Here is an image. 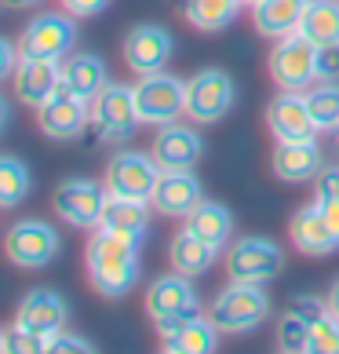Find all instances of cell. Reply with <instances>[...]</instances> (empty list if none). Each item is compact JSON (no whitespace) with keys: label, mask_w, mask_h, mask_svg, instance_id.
Masks as SVG:
<instances>
[{"label":"cell","mask_w":339,"mask_h":354,"mask_svg":"<svg viewBox=\"0 0 339 354\" xmlns=\"http://www.w3.org/2000/svg\"><path fill=\"white\" fill-rule=\"evenodd\" d=\"M135 106H139V121L164 128L179 121L186 113V81H179L172 73H146L135 84Z\"/></svg>","instance_id":"cell-4"},{"label":"cell","mask_w":339,"mask_h":354,"mask_svg":"<svg viewBox=\"0 0 339 354\" xmlns=\"http://www.w3.org/2000/svg\"><path fill=\"white\" fill-rule=\"evenodd\" d=\"M270 73L284 91H303L318 81V44H310L303 33L281 37L270 51Z\"/></svg>","instance_id":"cell-7"},{"label":"cell","mask_w":339,"mask_h":354,"mask_svg":"<svg viewBox=\"0 0 339 354\" xmlns=\"http://www.w3.org/2000/svg\"><path fill=\"white\" fill-rule=\"evenodd\" d=\"M164 354H175V351H164Z\"/></svg>","instance_id":"cell-47"},{"label":"cell","mask_w":339,"mask_h":354,"mask_svg":"<svg viewBox=\"0 0 339 354\" xmlns=\"http://www.w3.org/2000/svg\"><path fill=\"white\" fill-rule=\"evenodd\" d=\"M307 106L318 128H339V84L321 81L307 91Z\"/></svg>","instance_id":"cell-31"},{"label":"cell","mask_w":339,"mask_h":354,"mask_svg":"<svg viewBox=\"0 0 339 354\" xmlns=\"http://www.w3.org/2000/svg\"><path fill=\"white\" fill-rule=\"evenodd\" d=\"M215 252H219V248L201 241L197 234L186 230V227L175 234L172 248H168L172 267H175V274H182V278H201V274H208V270H212V263H215Z\"/></svg>","instance_id":"cell-24"},{"label":"cell","mask_w":339,"mask_h":354,"mask_svg":"<svg viewBox=\"0 0 339 354\" xmlns=\"http://www.w3.org/2000/svg\"><path fill=\"white\" fill-rule=\"evenodd\" d=\"M139 248L128 245L113 234L99 230L95 238L88 241V278L95 285L99 296H110V299H121L132 292V285L139 281Z\"/></svg>","instance_id":"cell-1"},{"label":"cell","mask_w":339,"mask_h":354,"mask_svg":"<svg viewBox=\"0 0 339 354\" xmlns=\"http://www.w3.org/2000/svg\"><path fill=\"white\" fill-rule=\"evenodd\" d=\"M30 168H26L19 157L0 153V208H15L26 201L30 194Z\"/></svg>","instance_id":"cell-30"},{"label":"cell","mask_w":339,"mask_h":354,"mask_svg":"<svg viewBox=\"0 0 339 354\" xmlns=\"http://www.w3.org/2000/svg\"><path fill=\"white\" fill-rule=\"evenodd\" d=\"M233 99H238V88L223 70H197L186 81V117L197 124H215L219 117H226Z\"/></svg>","instance_id":"cell-8"},{"label":"cell","mask_w":339,"mask_h":354,"mask_svg":"<svg viewBox=\"0 0 339 354\" xmlns=\"http://www.w3.org/2000/svg\"><path fill=\"white\" fill-rule=\"evenodd\" d=\"M318 81H339V44L318 48Z\"/></svg>","instance_id":"cell-38"},{"label":"cell","mask_w":339,"mask_h":354,"mask_svg":"<svg viewBox=\"0 0 339 354\" xmlns=\"http://www.w3.org/2000/svg\"><path fill=\"white\" fill-rule=\"evenodd\" d=\"M270 165H273V176L284 179V183H307V179H314L321 172L325 157H321V147L314 139H307V142H278Z\"/></svg>","instance_id":"cell-21"},{"label":"cell","mask_w":339,"mask_h":354,"mask_svg":"<svg viewBox=\"0 0 339 354\" xmlns=\"http://www.w3.org/2000/svg\"><path fill=\"white\" fill-rule=\"evenodd\" d=\"M175 41L164 26H153V22H142L135 30H128L124 37V62L132 66L139 77L146 73H161L164 62L172 59Z\"/></svg>","instance_id":"cell-13"},{"label":"cell","mask_w":339,"mask_h":354,"mask_svg":"<svg viewBox=\"0 0 339 354\" xmlns=\"http://www.w3.org/2000/svg\"><path fill=\"white\" fill-rule=\"evenodd\" d=\"M201 201H204L201 198V179L193 172H161L157 190H153V198H150V205L157 208L161 216H172V219H186Z\"/></svg>","instance_id":"cell-18"},{"label":"cell","mask_w":339,"mask_h":354,"mask_svg":"<svg viewBox=\"0 0 339 354\" xmlns=\"http://www.w3.org/2000/svg\"><path fill=\"white\" fill-rule=\"evenodd\" d=\"M289 310H296L299 318H307L310 325H314L318 318H325V314H329V304H325V299H318V296H296Z\"/></svg>","instance_id":"cell-37"},{"label":"cell","mask_w":339,"mask_h":354,"mask_svg":"<svg viewBox=\"0 0 339 354\" xmlns=\"http://www.w3.org/2000/svg\"><path fill=\"white\" fill-rule=\"evenodd\" d=\"M106 62L99 55H73L66 66H62V88H70L73 95H81L84 102H91L106 88Z\"/></svg>","instance_id":"cell-26"},{"label":"cell","mask_w":339,"mask_h":354,"mask_svg":"<svg viewBox=\"0 0 339 354\" xmlns=\"http://www.w3.org/2000/svg\"><path fill=\"white\" fill-rule=\"evenodd\" d=\"M146 314L153 322L172 318V314H197V292H193L190 278H182V274L157 278L146 288Z\"/></svg>","instance_id":"cell-20"},{"label":"cell","mask_w":339,"mask_h":354,"mask_svg":"<svg viewBox=\"0 0 339 354\" xmlns=\"http://www.w3.org/2000/svg\"><path fill=\"white\" fill-rule=\"evenodd\" d=\"M153 161L161 165V172H190L193 165L201 161V153H204V142L201 136L193 132V128L186 124H164L157 136H153Z\"/></svg>","instance_id":"cell-15"},{"label":"cell","mask_w":339,"mask_h":354,"mask_svg":"<svg viewBox=\"0 0 339 354\" xmlns=\"http://www.w3.org/2000/svg\"><path fill=\"white\" fill-rule=\"evenodd\" d=\"M186 230H193L201 241H208L212 248H223V245L230 241V234H233V216H230L226 205L204 198V201L186 216Z\"/></svg>","instance_id":"cell-25"},{"label":"cell","mask_w":339,"mask_h":354,"mask_svg":"<svg viewBox=\"0 0 339 354\" xmlns=\"http://www.w3.org/2000/svg\"><path fill=\"white\" fill-rule=\"evenodd\" d=\"M325 304H329V314H332V318H339V281L329 288V296H325Z\"/></svg>","instance_id":"cell-42"},{"label":"cell","mask_w":339,"mask_h":354,"mask_svg":"<svg viewBox=\"0 0 339 354\" xmlns=\"http://www.w3.org/2000/svg\"><path fill=\"white\" fill-rule=\"evenodd\" d=\"M19 59H22V51H19L15 44H11V41H4V37H0V81H8V77H15Z\"/></svg>","instance_id":"cell-39"},{"label":"cell","mask_w":339,"mask_h":354,"mask_svg":"<svg viewBox=\"0 0 339 354\" xmlns=\"http://www.w3.org/2000/svg\"><path fill=\"white\" fill-rule=\"evenodd\" d=\"M336 132H339V128H336Z\"/></svg>","instance_id":"cell-48"},{"label":"cell","mask_w":339,"mask_h":354,"mask_svg":"<svg viewBox=\"0 0 339 354\" xmlns=\"http://www.w3.org/2000/svg\"><path fill=\"white\" fill-rule=\"evenodd\" d=\"M241 4H249V8H255V4H263V0H241Z\"/></svg>","instance_id":"cell-46"},{"label":"cell","mask_w":339,"mask_h":354,"mask_svg":"<svg viewBox=\"0 0 339 354\" xmlns=\"http://www.w3.org/2000/svg\"><path fill=\"white\" fill-rule=\"evenodd\" d=\"M307 8H310V0H263V4L252 8L255 30L263 37H273V41H281L289 33H299Z\"/></svg>","instance_id":"cell-23"},{"label":"cell","mask_w":339,"mask_h":354,"mask_svg":"<svg viewBox=\"0 0 339 354\" xmlns=\"http://www.w3.org/2000/svg\"><path fill=\"white\" fill-rule=\"evenodd\" d=\"M289 234H292V245H296L303 256H329L332 248L339 245V241L332 238L329 223H325V212H321L318 201L307 205V208H299V212L292 216Z\"/></svg>","instance_id":"cell-22"},{"label":"cell","mask_w":339,"mask_h":354,"mask_svg":"<svg viewBox=\"0 0 339 354\" xmlns=\"http://www.w3.org/2000/svg\"><path fill=\"white\" fill-rule=\"evenodd\" d=\"M91 124H95L102 142H124L135 132V124H142L135 106V88L110 81L91 99Z\"/></svg>","instance_id":"cell-5"},{"label":"cell","mask_w":339,"mask_h":354,"mask_svg":"<svg viewBox=\"0 0 339 354\" xmlns=\"http://www.w3.org/2000/svg\"><path fill=\"white\" fill-rule=\"evenodd\" d=\"M59 245H62V238H59V230L51 227V223L22 219V223H15V227L8 230L4 252H8L11 263L22 267V270H41V267H48L51 259L59 256Z\"/></svg>","instance_id":"cell-6"},{"label":"cell","mask_w":339,"mask_h":354,"mask_svg":"<svg viewBox=\"0 0 339 354\" xmlns=\"http://www.w3.org/2000/svg\"><path fill=\"white\" fill-rule=\"evenodd\" d=\"M44 354H99L95 347L88 344L84 336H73V333H55V336H48V351Z\"/></svg>","instance_id":"cell-35"},{"label":"cell","mask_w":339,"mask_h":354,"mask_svg":"<svg viewBox=\"0 0 339 354\" xmlns=\"http://www.w3.org/2000/svg\"><path fill=\"white\" fill-rule=\"evenodd\" d=\"M62 88V66L51 59H19L15 66V95L19 102H26V106H41V102H48L55 91Z\"/></svg>","instance_id":"cell-17"},{"label":"cell","mask_w":339,"mask_h":354,"mask_svg":"<svg viewBox=\"0 0 339 354\" xmlns=\"http://www.w3.org/2000/svg\"><path fill=\"white\" fill-rule=\"evenodd\" d=\"M161 179V165L153 161V153H139V150H121L110 157L106 165V194L110 198H124V201H150Z\"/></svg>","instance_id":"cell-3"},{"label":"cell","mask_w":339,"mask_h":354,"mask_svg":"<svg viewBox=\"0 0 339 354\" xmlns=\"http://www.w3.org/2000/svg\"><path fill=\"white\" fill-rule=\"evenodd\" d=\"M70 318V307L55 288H33V292L22 296V304L15 310V325L19 329H30L37 336H55L62 333V325Z\"/></svg>","instance_id":"cell-16"},{"label":"cell","mask_w":339,"mask_h":354,"mask_svg":"<svg viewBox=\"0 0 339 354\" xmlns=\"http://www.w3.org/2000/svg\"><path fill=\"white\" fill-rule=\"evenodd\" d=\"M8 121H11V110H8V99L0 95V136H4V128H8Z\"/></svg>","instance_id":"cell-43"},{"label":"cell","mask_w":339,"mask_h":354,"mask_svg":"<svg viewBox=\"0 0 339 354\" xmlns=\"http://www.w3.org/2000/svg\"><path fill=\"white\" fill-rule=\"evenodd\" d=\"M51 201H55L59 219L70 223V227H99L110 194H106V187H99L91 179H66V183H59Z\"/></svg>","instance_id":"cell-11"},{"label":"cell","mask_w":339,"mask_h":354,"mask_svg":"<svg viewBox=\"0 0 339 354\" xmlns=\"http://www.w3.org/2000/svg\"><path fill=\"white\" fill-rule=\"evenodd\" d=\"M150 201H124V198H110L106 208H102V219H99V230L113 234L128 245H142L150 234V212H146Z\"/></svg>","instance_id":"cell-19"},{"label":"cell","mask_w":339,"mask_h":354,"mask_svg":"<svg viewBox=\"0 0 339 354\" xmlns=\"http://www.w3.org/2000/svg\"><path fill=\"white\" fill-rule=\"evenodd\" d=\"M307 354H339V318L325 314V318L314 322V329H310V344H307Z\"/></svg>","instance_id":"cell-33"},{"label":"cell","mask_w":339,"mask_h":354,"mask_svg":"<svg viewBox=\"0 0 339 354\" xmlns=\"http://www.w3.org/2000/svg\"><path fill=\"white\" fill-rule=\"evenodd\" d=\"M339 198V165H321L314 176V201H336Z\"/></svg>","instance_id":"cell-36"},{"label":"cell","mask_w":339,"mask_h":354,"mask_svg":"<svg viewBox=\"0 0 339 354\" xmlns=\"http://www.w3.org/2000/svg\"><path fill=\"white\" fill-rule=\"evenodd\" d=\"M281 263H284V256L270 238H241L226 252V274H230V281H241V285L270 281L281 270Z\"/></svg>","instance_id":"cell-9"},{"label":"cell","mask_w":339,"mask_h":354,"mask_svg":"<svg viewBox=\"0 0 339 354\" xmlns=\"http://www.w3.org/2000/svg\"><path fill=\"white\" fill-rule=\"evenodd\" d=\"M318 205H321V212H325V223H329L332 238L339 241V198L336 201H318Z\"/></svg>","instance_id":"cell-41"},{"label":"cell","mask_w":339,"mask_h":354,"mask_svg":"<svg viewBox=\"0 0 339 354\" xmlns=\"http://www.w3.org/2000/svg\"><path fill=\"white\" fill-rule=\"evenodd\" d=\"M91 121V102L73 95L70 88H59L48 102L37 106V124L48 139H77Z\"/></svg>","instance_id":"cell-12"},{"label":"cell","mask_w":339,"mask_h":354,"mask_svg":"<svg viewBox=\"0 0 339 354\" xmlns=\"http://www.w3.org/2000/svg\"><path fill=\"white\" fill-rule=\"evenodd\" d=\"M4 4H11V8H26V4H37V0H4Z\"/></svg>","instance_id":"cell-44"},{"label":"cell","mask_w":339,"mask_h":354,"mask_svg":"<svg viewBox=\"0 0 339 354\" xmlns=\"http://www.w3.org/2000/svg\"><path fill=\"white\" fill-rule=\"evenodd\" d=\"M299 33L318 48L339 44V0H310Z\"/></svg>","instance_id":"cell-27"},{"label":"cell","mask_w":339,"mask_h":354,"mask_svg":"<svg viewBox=\"0 0 339 354\" xmlns=\"http://www.w3.org/2000/svg\"><path fill=\"white\" fill-rule=\"evenodd\" d=\"M0 354H8V333H0Z\"/></svg>","instance_id":"cell-45"},{"label":"cell","mask_w":339,"mask_h":354,"mask_svg":"<svg viewBox=\"0 0 339 354\" xmlns=\"http://www.w3.org/2000/svg\"><path fill=\"white\" fill-rule=\"evenodd\" d=\"M310 325L307 318H299L296 310H284L281 322H278V344H281V354H307V344H310Z\"/></svg>","instance_id":"cell-32"},{"label":"cell","mask_w":339,"mask_h":354,"mask_svg":"<svg viewBox=\"0 0 339 354\" xmlns=\"http://www.w3.org/2000/svg\"><path fill=\"white\" fill-rule=\"evenodd\" d=\"M267 128L273 132L278 142H307L321 132L314 124V117H310L303 91H281L267 106Z\"/></svg>","instance_id":"cell-14"},{"label":"cell","mask_w":339,"mask_h":354,"mask_svg":"<svg viewBox=\"0 0 339 354\" xmlns=\"http://www.w3.org/2000/svg\"><path fill=\"white\" fill-rule=\"evenodd\" d=\"M44 351H48L44 336H37L30 329H19V325L8 329V354H44Z\"/></svg>","instance_id":"cell-34"},{"label":"cell","mask_w":339,"mask_h":354,"mask_svg":"<svg viewBox=\"0 0 339 354\" xmlns=\"http://www.w3.org/2000/svg\"><path fill=\"white\" fill-rule=\"evenodd\" d=\"M267 314H270V299H267L263 288L230 281L223 292L212 299L208 322H212L219 333H252L267 322Z\"/></svg>","instance_id":"cell-2"},{"label":"cell","mask_w":339,"mask_h":354,"mask_svg":"<svg viewBox=\"0 0 339 354\" xmlns=\"http://www.w3.org/2000/svg\"><path fill=\"white\" fill-rule=\"evenodd\" d=\"M241 0H186V19L204 33L226 30V26L238 19Z\"/></svg>","instance_id":"cell-29"},{"label":"cell","mask_w":339,"mask_h":354,"mask_svg":"<svg viewBox=\"0 0 339 354\" xmlns=\"http://www.w3.org/2000/svg\"><path fill=\"white\" fill-rule=\"evenodd\" d=\"M62 4H66L70 15H81V19H88V15H99V11L106 8L110 0H62Z\"/></svg>","instance_id":"cell-40"},{"label":"cell","mask_w":339,"mask_h":354,"mask_svg":"<svg viewBox=\"0 0 339 354\" xmlns=\"http://www.w3.org/2000/svg\"><path fill=\"white\" fill-rule=\"evenodd\" d=\"M168 351H175V354H215V347H219V329L208 318H190L182 329L168 339L164 344Z\"/></svg>","instance_id":"cell-28"},{"label":"cell","mask_w":339,"mask_h":354,"mask_svg":"<svg viewBox=\"0 0 339 354\" xmlns=\"http://www.w3.org/2000/svg\"><path fill=\"white\" fill-rule=\"evenodd\" d=\"M73 37H77V30H73L70 15L44 11V15H37V19L26 22L19 51L26 59H51V62H59L73 48Z\"/></svg>","instance_id":"cell-10"}]
</instances>
